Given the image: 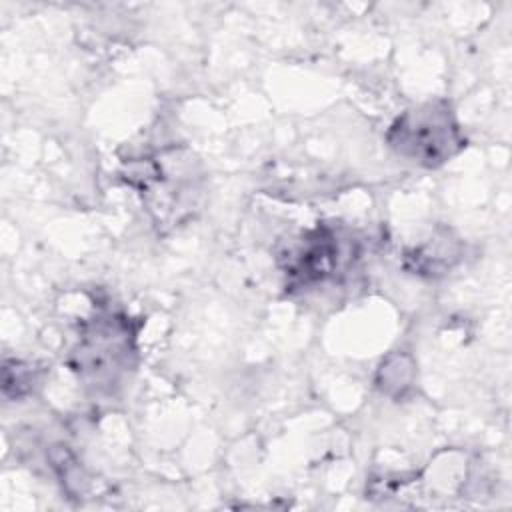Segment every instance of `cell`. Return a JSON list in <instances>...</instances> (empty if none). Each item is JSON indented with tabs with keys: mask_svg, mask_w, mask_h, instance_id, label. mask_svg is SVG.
I'll return each mask as SVG.
<instances>
[{
	"mask_svg": "<svg viewBox=\"0 0 512 512\" xmlns=\"http://www.w3.org/2000/svg\"><path fill=\"white\" fill-rule=\"evenodd\" d=\"M340 252L342 246L334 230L318 228L300 240L298 248L292 252L294 258L288 260L286 274L300 284L322 282L336 272L340 264Z\"/></svg>",
	"mask_w": 512,
	"mask_h": 512,
	"instance_id": "3",
	"label": "cell"
},
{
	"mask_svg": "<svg viewBox=\"0 0 512 512\" xmlns=\"http://www.w3.org/2000/svg\"><path fill=\"white\" fill-rule=\"evenodd\" d=\"M74 370L94 390H112L132 366L134 332L124 316L102 314L90 320L74 348Z\"/></svg>",
	"mask_w": 512,
	"mask_h": 512,
	"instance_id": "2",
	"label": "cell"
},
{
	"mask_svg": "<svg viewBox=\"0 0 512 512\" xmlns=\"http://www.w3.org/2000/svg\"><path fill=\"white\" fill-rule=\"evenodd\" d=\"M386 142L400 158L424 168L446 164L466 146L456 114L446 100H430L404 110L390 124Z\"/></svg>",
	"mask_w": 512,
	"mask_h": 512,
	"instance_id": "1",
	"label": "cell"
}]
</instances>
